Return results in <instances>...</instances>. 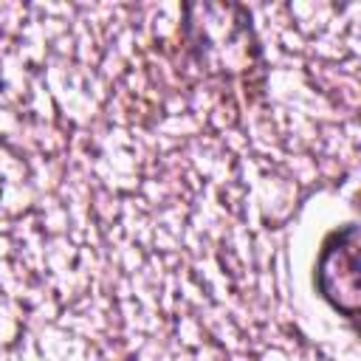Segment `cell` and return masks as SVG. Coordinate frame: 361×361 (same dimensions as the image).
I'll use <instances>...</instances> for the list:
<instances>
[{"instance_id": "1", "label": "cell", "mask_w": 361, "mask_h": 361, "mask_svg": "<svg viewBox=\"0 0 361 361\" xmlns=\"http://www.w3.org/2000/svg\"><path fill=\"white\" fill-rule=\"evenodd\" d=\"M319 293L347 319L358 316V226L347 223L330 231L322 243L316 262Z\"/></svg>"}]
</instances>
